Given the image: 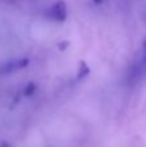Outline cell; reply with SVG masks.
I'll list each match as a JSON object with an SVG mask.
<instances>
[{"label": "cell", "instance_id": "1", "mask_svg": "<svg viewBox=\"0 0 146 147\" xmlns=\"http://www.w3.org/2000/svg\"><path fill=\"white\" fill-rule=\"evenodd\" d=\"M51 17L53 20H56L57 22H64L67 17V7L66 3L58 0L57 3H54L53 7L51 8Z\"/></svg>", "mask_w": 146, "mask_h": 147}, {"label": "cell", "instance_id": "2", "mask_svg": "<svg viewBox=\"0 0 146 147\" xmlns=\"http://www.w3.org/2000/svg\"><path fill=\"white\" fill-rule=\"evenodd\" d=\"M89 72H91V70H89V67H88V65H87V62H84V61H80L79 62V69H78V74H76V78L79 79H84V78H87L88 75H89Z\"/></svg>", "mask_w": 146, "mask_h": 147}, {"label": "cell", "instance_id": "3", "mask_svg": "<svg viewBox=\"0 0 146 147\" xmlns=\"http://www.w3.org/2000/svg\"><path fill=\"white\" fill-rule=\"evenodd\" d=\"M36 90V85L34 83H28L27 85H26V88L23 89V96L25 97H31L34 93H35Z\"/></svg>", "mask_w": 146, "mask_h": 147}, {"label": "cell", "instance_id": "4", "mask_svg": "<svg viewBox=\"0 0 146 147\" xmlns=\"http://www.w3.org/2000/svg\"><path fill=\"white\" fill-rule=\"evenodd\" d=\"M69 45H70V41H67V40L61 41V43H58V49L59 51H65V49H67Z\"/></svg>", "mask_w": 146, "mask_h": 147}, {"label": "cell", "instance_id": "5", "mask_svg": "<svg viewBox=\"0 0 146 147\" xmlns=\"http://www.w3.org/2000/svg\"><path fill=\"white\" fill-rule=\"evenodd\" d=\"M144 57H145V59H146V39L144 40Z\"/></svg>", "mask_w": 146, "mask_h": 147}, {"label": "cell", "instance_id": "6", "mask_svg": "<svg viewBox=\"0 0 146 147\" xmlns=\"http://www.w3.org/2000/svg\"><path fill=\"white\" fill-rule=\"evenodd\" d=\"M93 1H95L96 4H103V3H105L106 0H93Z\"/></svg>", "mask_w": 146, "mask_h": 147}, {"label": "cell", "instance_id": "7", "mask_svg": "<svg viewBox=\"0 0 146 147\" xmlns=\"http://www.w3.org/2000/svg\"><path fill=\"white\" fill-rule=\"evenodd\" d=\"M0 147H9V145L5 143V142H3V143H0Z\"/></svg>", "mask_w": 146, "mask_h": 147}]
</instances>
